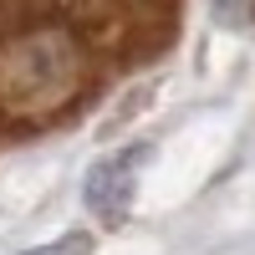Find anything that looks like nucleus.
Returning a JSON list of instances; mask_svg holds the SVG:
<instances>
[{
  "label": "nucleus",
  "instance_id": "obj_1",
  "mask_svg": "<svg viewBox=\"0 0 255 255\" xmlns=\"http://www.w3.org/2000/svg\"><path fill=\"white\" fill-rule=\"evenodd\" d=\"M153 148L148 143H133V148H118V153L97 158L82 179V204L92 209L102 225H123L128 209H133V194H138V168L148 163Z\"/></svg>",
  "mask_w": 255,
  "mask_h": 255
},
{
  "label": "nucleus",
  "instance_id": "obj_2",
  "mask_svg": "<svg viewBox=\"0 0 255 255\" xmlns=\"http://www.w3.org/2000/svg\"><path fill=\"white\" fill-rule=\"evenodd\" d=\"M209 15L225 31H245V26H255V0H209Z\"/></svg>",
  "mask_w": 255,
  "mask_h": 255
},
{
  "label": "nucleus",
  "instance_id": "obj_3",
  "mask_svg": "<svg viewBox=\"0 0 255 255\" xmlns=\"http://www.w3.org/2000/svg\"><path fill=\"white\" fill-rule=\"evenodd\" d=\"M20 255H92V235L87 230H72V235H61L51 245H36V250H20Z\"/></svg>",
  "mask_w": 255,
  "mask_h": 255
}]
</instances>
